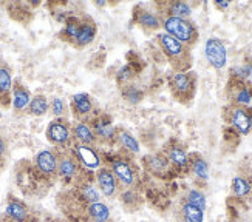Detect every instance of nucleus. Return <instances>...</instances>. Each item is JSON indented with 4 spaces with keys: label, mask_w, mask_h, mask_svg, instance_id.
I'll use <instances>...</instances> for the list:
<instances>
[{
    "label": "nucleus",
    "mask_w": 252,
    "mask_h": 222,
    "mask_svg": "<svg viewBox=\"0 0 252 222\" xmlns=\"http://www.w3.org/2000/svg\"><path fill=\"white\" fill-rule=\"evenodd\" d=\"M73 154H74V158L78 159L79 165L84 166V168H87V170L97 171L102 166V158H101L99 151L96 150V147L79 145V143H74Z\"/></svg>",
    "instance_id": "nucleus-6"
},
{
    "label": "nucleus",
    "mask_w": 252,
    "mask_h": 222,
    "mask_svg": "<svg viewBox=\"0 0 252 222\" xmlns=\"http://www.w3.org/2000/svg\"><path fill=\"white\" fill-rule=\"evenodd\" d=\"M108 168L112 170V173L115 174L116 181L124 185V187H131L136 182V171L133 164H130V161L123 159V158H116L112 161L110 166Z\"/></svg>",
    "instance_id": "nucleus-10"
},
{
    "label": "nucleus",
    "mask_w": 252,
    "mask_h": 222,
    "mask_svg": "<svg viewBox=\"0 0 252 222\" xmlns=\"http://www.w3.org/2000/svg\"><path fill=\"white\" fill-rule=\"evenodd\" d=\"M181 213H183L184 222H203L204 221V212H203V210L189 204V202L183 204Z\"/></svg>",
    "instance_id": "nucleus-27"
},
{
    "label": "nucleus",
    "mask_w": 252,
    "mask_h": 222,
    "mask_svg": "<svg viewBox=\"0 0 252 222\" xmlns=\"http://www.w3.org/2000/svg\"><path fill=\"white\" fill-rule=\"evenodd\" d=\"M96 5H97V6H104V5H105V2H104V0H97Z\"/></svg>",
    "instance_id": "nucleus-39"
},
{
    "label": "nucleus",
    "mask_w": 252,
    "mask_h": 222,
    "mask_svg": "<svg viewBox=\"0 0 252 222\" xmlns=\"http://www.w3.org/2000/svg\"><path fill=\"white\" fill-rule=\"evenodd\" d=\"M229 124L240 135H249L252 131V111L246 107H231V110H229Z\"/></svg>",
    "instance_id": "nucleus-7"
},
{
    "label": "nucleus",
    "mask_w": 252,
    "mask_h": 222,
    "mask_svg": "<svg viewBox=\"0 0 252 222\" xmlns=\"http://www.w3.org/2000/svg\"><path fill=\"white\" fill-rule=\"evenodd\" d=\"M50 110L56 117H62L63 113H65V102L62 101L61 97H54L51 101V104H50Z\"/></svg>",
    "instance_id": "nucleus-35"
},
{
    "label": "nucleus",
    "mask_w": 252,
    "mask_h": 222,
    "mask_svg": "<svg viewBox=\"0 0 252 222\" xmlns=\"http://www.w3.org/2000/svg\"><path fill=\"white\" fill-rule=\"evenodd\" d=\"M81 193H82V197L89 204H92V202H99V199H101L99 190H97V188L94 185H92V184H84L82 188H81Z\"/></svg>",
    "instance_id": "nucleus-33"
},
{
    "label": "nucleus",
    "mask_w": 252,
    "mask_h": 222,
    "mask_svg": "<svg viewBox=\"0 0 252 222\" xmlns=\"http://www.w3.org/2000/svg\"><path fill=\"white\" fill-rule=\"evenodd\" d=\"M161 20L162 19L155 13V11H150L142 6H138L135 9V22L144 29L155 31V29L161 28Z\"/></svg>",
    "instance_id": "nucleus-15"
},
{
    "label": "nucleus",
    "mask_w": 252,
    "mask_h": 222,
    "mask_svg": "<svg viewBox=\"0 0 252 222\" xmlns=\"http://www.w3.org/2000/svg\"><path fill=\"white\" fill-rule=\"evenodd\" d=\"M0 117H2V113H0Z\"/></svg>",
    "instance_id": "nucleus-40"
},
{
    "label": "nucleus",
    "mask_w": 252,
    "mask_h": 222,
    "mask_svg": "<svg viewBox=\"0 0 252 222\" xmlns=\"http://www.w3.org/2000/svg\"><path fill=\"white\" fill-rule=\"evenodd\" d=\"M6 216L11 219V222H27L28 221V208L24 202L17 201V199H9L5 208Z\"/></svg>",
    "instance_id": "nucleus-18"
},
{
    "label": "nucleus",
    "mask_w": 252,
    "mask_h": 222,
    "mask_svg": "<svg viewBox=\"0 0 252 222\" xmlns=\"http://www.w3.org/2000/svg\"><path fill=\"white\" fill-rule=\"evenodd\" d=\"M204 56L209 65L215 70H223L227 63V51L224 43L218 37H211L206 40L204 45Z\"/></svg>",
    "instance_id": "nucleus-5"
},
{
    "label": "nucleus",
    "mask_w": 252,
    "mask_h": 222,
    "mask_svg": "<svg viewBox=\"0 0 252 222\" xmlns=\"http://www.w3.org/2000/svg\"><path fill=\"white\" fill-rule=\"evenodd\" d=\"M90 125L93 128V133H94L97 142H102V143L116 142L118 128L113 125V122L110 120V117H107V116H97V117L92 119Z\"/></svg>",
    "instance_id": "nucleus-9"
},
{
    "label": "nucleus",
    "mask_w": 252,
    "mask_h": 222,
    "mask_svg": "<svg viewBox=\"0 0 252 222\" xmlns=\"http://www.w3.org/2000/svg\"><path fill=\"white\" fill-rule=\"evenodd\" d=\"M6 142H5V139H3V136L0 135V165L3 164V161H5V156H6Z\"/></svg>",
    "instance_id": "nucleus-37"
},
{
    "label": "nucleus",
    "mask_w": 252,
    "mask_h": 222,
    "mask_svg": "<svg viewBox=\"0 0 252 222\" xmlns=\"http://www.w3.org/2000/svg\"><path fill=\"white\" fill-rule=\"evenodd\" d=\"M36 168L40 174L53 177L58 174V153L53 150H40L34 158Z\"/></svg>",
    "instance_id": "nucleus-11"
},
{
    "label": "nucleus",
    "mask_w": 252,
    "mask_h": 222,
    "mask_svg": "<svg viewBox=\"0 0 252 222\" xmlns=\"http://www.w3.org/2000/svg\"><path fill=\"white\" fill-rule=\"evenodd\" d=\"M189 166L192 173L198 177V179L201 181L209 179V165H207V162L200 154H192V156H189Z\"/></svg>",
    "instance_id": "nucleus-23"
},
{
    "label": "nucleus",
    "mask_w": 252,
    "mask_h": 222,
    "mask_svg": "<svg viewBox=\"0 0 252 222\" xmlns=\"http://www.w3.org/2000/svg\"><path fill=\"white\" fill-rule=\"evenodd\" d=\"M81 25H82V19L70 17V19L67 20V24H65V27H63V31H62V36L65 37V40H68V42L74 43L76 39H78Z\"/></svg>",
    "instance_id": "nucleus-26"
},
{
    "label": "nucleus",
    "mask_w": 252,
    "mask_h": 222,
    "mask_svg": "<svg viewBox=\"0 0 252 222\" xmlns=\"http://www.w3.org/2000/svg\"><path fill=\"white\" fill-rule=\"evenodd\" d=\"M47 139L56 147H68L73 138H71V127L68 124L67 119L63 117H56L54 120H51L48 127H47Z\"/></svg>",
    "instance_id": "nucleus-4"
},
{
    "label": "nucleus",
    "mask_w": 252,
    "mask_h": 222,
    "mask_svg": "<svg viewBox=\"0 0 252 222\" xmlns=\"http://www.w3.org/2000/svg\"><path fill=\"white\" fill-rule=\"evenodd\" d=\"M96 34H97L96 24L92 19H85V20H82V25H81L79 34H78V39H76V42H74V45L76 47H87V45H90V43L94 40Z\"/></svg>",
    "instance_id": "nucleus-16"
},
{
    "label": "nucleus",
    "mask_w": 252,
    "mask_h": 222,
    "mask_svg": "<svg viewBox=\"0 0 252 222\" xmlns=\"http://www.w3.org/2000/svg\"><path fill=\"white\" fill-rule=\"evenodd\" d=\"M71 110L74 116L81 117V120H84L85 117H90L94 111V105L92 97L87 93H78L71 97Z\"/></svg>",
    "instance_id": "nucleus-14"
},
{
    "label": "nucleus",
    "mask_w": 252,
    "mask_h": 222,
    "mask_svg": "<svg viewBox=\"0 0 252 222\" xmlns=\"http://www.w3.org/2000/svg\"><path fill=\"white\" fill-rule=\"evenodd\" d=\"M27 222H28V221H27Z\"/></svg>",
    "instance_id": "nucleus-42"
},
{
    "label": "nucleus",
    "mask_w": 252,
    "mask_h": 222,
    "mask_svg": "<svg viewBox=\"0 0 252 222\" xmlns=\"http://www.w3.org/2000/svg\"><path fill=\"white\" fill-rule=\"evenodd\" d=\"M158 43L162 53L166 54V57L172 62L175 68H177V71H186L189 68V63H190L189 47L183 45L181 42L166 34V32H159L158 34Z\"/></svg>",
    "instance_id": "nucleus-1"
},
{
    "label": "nucleus",
    "mask_w": 252,
    "mask_h": 222,
    "mask_svg": "<svg viewBox=\"0 0 252 222\" xmlns=\"http://www.w3.org/2000/svg\"><path fill=\"white\" fill-rule=\"evenodd\" d=\"M31 93L28 88L24 86L20 82L13 83V108L14 111H24L30 107Z\"/></svg>",
    "instance_id": "nucleus-17"
},
{
    "label": "nucleus",
    "mask_w": 252,
    "mask_h": 222,
    "mask_svg": "<svg viewBox=\"0 0 252 222\" xmlns=\"http://www.w3.org/2000/svg\"><path fill=\"white\" fill-rule=\"evenodd\" d=\"M116 142L121 143V147L124 150H127L128 153H139V142L136 140V138L131 135L130 131L124 130V128H118L116 133Z\"/></svg>",
    "instance_id": "nucleus-22"
},
{
    "label": "nucleus",
    "mask_w": 252,
    "mask_h": 222,
    "mask_svg": "<svg viewBox=\"0 0 252 222\" xmlns=\"http://www.w3.org/2000/svg\"><path fill=\"white\" fill-rule=\"evenodd\" d=\"M234 76L237 81H243V82L248 77H252V63H245L242 66H237L234 70Z\"/></svg>",
    "instance_id": "nucleus-34"
},
{
    "label": "nucleus",
    "mask_w": 252,
    "mask_h": 222,
    "mask_svg": "<svg viewBox=\"0 0 252 222\" xmlns=\"http://www.w3.org/2000/svg\"><path fill=\"white\" fill-rule=\"evenodd\" d=\"M71 138L74 143H79V145H92L94 147L97 140L93 133V128L90 125L89 120H78L76 124L71 127Z\"/></svg>",
    "instance_id": "nucleus-12"
},
{
    "label": "nucleus",
    "mask_w": 252,
    "mask_h": 222,
    "mask_svg": "<svg viewBox=\"0 0 252 222\" xmlns=\"http://www.w3.org/2000/svg\"><path fill=\"white\" fill-rule=\"evenodd\" d=\"M131 77H133V70H131L130 65L123 66V68L118 71V82H121V83L128 82Z\"/></svg>",
    "instance_id": "nucleus-36"
},
{
    "label": "nucleus",
    "mask_w": 252,
    "mask_h": 222,
    "mask_svg": "<svg viewBox=\"0 0 252 222\" xmlns=\"http://www.w3.org/2000/svg\"><path fill=\"white\" fill-rule=\"evenodd\" d=\"M87 215L92 222H110V208L102 202H92L87 207Z\"/></svg>",
    "instance_id": "nucleus-20"
},
{
    "label": "nucleus",
    "mask_w": 252,
    "mask_h": 222,
    "mask_svg": "<svg viewBox=\"0 0 252 222\" xmlns=\"http://www.w3.org/2000/svg\"><path fill=\"white\" fill-rule=\"evenodd\" d=\"M232 192L238 197H246V196H249L251 192H252L251 182L248 179H245V177H242V176L234 177V179H232Z\"/></svg>",
    "instance_id": "nucleus-30"
},
{
    "label": "nucleus",
    "mask_w": 252,
    "mask_h": 222,
    "mask_svg": "<svg viewBox=\"0 0 252 222\" xmlns=\"http://www.w3.org/2000/svg\"><path fill=\"white\" fill-rule=\"evenodd\" d=\"M161 27L164 28V32L173 39L181 42L183 45L190 47L198 39V31H196L195 25L189 19H180V17H172L166 16L161 20Z\"/></svg>",
    "instance_id": "nucleus-2"
},
{
    "label": "nucleus",
    "mask_w": 252,
    "mask_h": 222,
    "mask_svg": "<svg viewBox=\"0 0 252 222\" xmlns=\"http://www.w3.org/2000/svg\"><path fill=\"white\" fill-rule=\"evenodd\" d=\"M142 96H144L142 91L135 85H128L123 90V97H124V101H127L128 104H133V105L139 104L142 101Z\"/></svg>",
    "instance_id": "nucleus-31"
},
{
    "label": "nucleus",
    "mask_w": 252,
    "mask_h": 222,
    "mask_svg": "<svg viewBox=\"0 0 252 222\" xmlns=\"http://www.w3.org/2000/svg\"><path fill=\"white\" fill-rule=\"evenodd\" d=\"M237 86L234 88V94L232 99L237 107H248L252 101V91L251 88L243 82V81H237L235 79Z\"/></svg>",
    "instance_id": "nucleus-21"
},
{
    "label": "nucleus",
    "mask_w": 252,
    "mask_h": 222,
    "mask_svg": "<svg viewBox=\"0 0 252 222\" xmlns=\"http://www.w3.org/2000/svg\"><path fill=\"white\" fill-rule=\"evenodd\" d=\"M30 113L32 116H45L50 110V104H48V99L43 96V94H36L31 97V102H30Z\"/></svg>",
    "instance_id": "nucleus-25"
},
{
    "label": "nucleus",
    "mask_w": 252,
    "mask_h": 222,
    "mask_svg": "<svg viewBox=\"0 0 252 222\" xmlns=\"http://www.w3.org/2000/svg\"><path fill=\"white\" fill-rule=\"evenodd\" d=\"M82 166L79 165L78 159L74 158L73 151L58 153V176H61L65 181H74L79 177Z\"/></svg>",
    "instance_id": "nucleus-8"
},
{
    "label": "nucleus",
    "mask_w": 252,
    "mask_h": 222,
    "mask_svg": "<svg viewBox=\"0 0 252 222\" xmlns=\"http://www.w3.org/2000/svg\"><path fill=\"white\" fill-rule=\"evenodd\" d=\"M186 202H189V204H192V205H195V207L201 208L203 212L206 210V205H207V202H206V196H204V193L200 192V190H190V192L188 193V196H186Z\"/></svg>",
    "instance_id": "nucleus-32"
},
{
    "label": "nucleus",
    "mask_w": 252,
    "mask_h": 222,
    "mask_svg": "<svg viewBox=\"0 0 252 222\" xmlns=\"http://www.w3.org/2000/svg\"><path fill=\"white\" fill-rule=\"evenodd\" d=\"M96 182H97V188L99 192L107 196V197H112L116 194L118 192V181L115 174L112 173V170L108 166H101L99 170L96 171Z\"/></svg>",
    "instance_id": "nucleus-13"
},
{
    "label": "nucleus",
    "mask_w": 252,
    "mask_h": 222,
    "mask_svg": "<svg viewBox=\"0 0 252 222\" xmlns=\"http://www.w3.org/2000/svg\"><path fill=\"white\" fill-rule=\"evenodd\" d=\"M167 159L172 165H175L180 170H188L189 168V154L186 153L183 147L173 145L167 150Z\"/></svg>",
    "instance_id": "nucleus-19"
},
{
    "label": "nucleus",
    "mask_w": 252,
    "mask_h": 222,
    "mask_svg": "<svg viewBox=\"0 0 252 222\" xmlns=\"http://www.w3.org/2000/svg\"><path fill=\"white\" fill-rule=\"evenodd\" d=\"M229 3L227 0H218V2H215V6L217 8H220V9H226V8H229Z\"/></svg>",
    "instance_id": "nucleus-38"
},
{
    "label": "nucleus",
    "mask_w": 252,
    "mask_h": 222,
    "mask_svg": "<svg viewBox=\"0 0 252 222\" xmlns=\"http://www.w3.org/2000/svg\"><path fill=\"white\" fill-rule=\"evenodd\" d=\"M232 222H235V221H232Z\"/></svg>",
    "instance_id": "nucleus-41"
},
{
    "label": "nucleus",
    "mask_w": 252,
    "mask_h": 222,
    "mask_svg": "<svg viewBox=\"0 0 252 222\" xmlns=\"http://www.w3.org/2000/svg\"><path fill=\"white\" fill-rule=\"evenodd\" d=\"M147 165L150 166V170L153 173H162L169 168V159L167 156H161V154H152V156L147 158Z\"/></svg>",
    "instance_id": "nucleus-29"
},
{
    "label": "nucleus",
    "mask_w": 252,
    "mask_h": 222,
    "mask_svg": "<svg viewBox=\"0 0 252 222\" xmlns=\"http://www.w3.org/2000/svg\"><path fill=\"white\" fill-rule=\"evenodd\" d=\"M190 14H192V8L186 2H172L167 5V16L188 19V17H190Z\"/></svg>",
    "instance_id": "nucleus-28"
},
{
    "label": "nucleus",
    "mask_w": 252,
    "mask_h": 222,
    "mask_svg": "<svg viewBox=\"0 0 252 222\" xmlns=\"http://www.w3.org/2000/svg\"><path fill=\"white\" fill-rule=\"evenodd\" d=\"M195 83H196L195 74L190 71H177L170 79L172 93L183 102L193 97Z\"/></svg>",
    "instance_id": "nucleus-3"
},
{
    "label": "nucleus",
    "mask_w": 252,
    "mask_h": 222,
    "mask_svg": "<svg viewBox=\"0 0 252 222\" xmlns=\"http://www.w3.org/2000/svg\"><path fill=\"white\" fill-rule=\"evenodd\" d=\"M13 93V79L6 66H0V102L6 104V99Z\"/></svg>",
    "instance_id": "nucleus-24"
}]
</instances>
